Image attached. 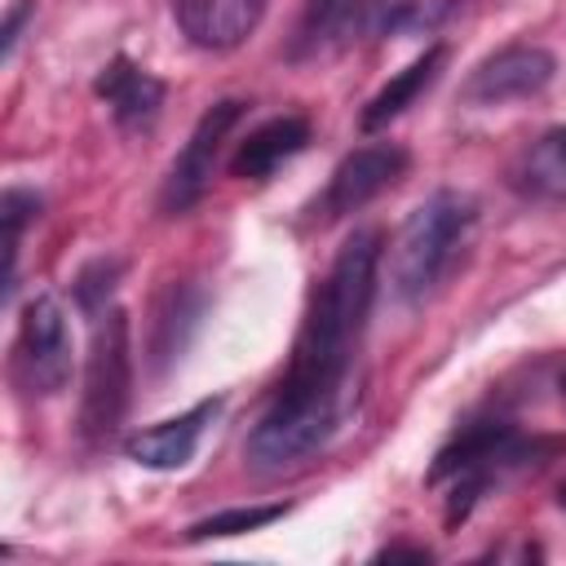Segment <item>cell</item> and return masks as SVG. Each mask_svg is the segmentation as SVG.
Segmentation results:
<instances>
[{"label":"cell","instance_id":"cell-1","mask_svg":"<svg viewBox=\"0 0 566 566\" xmlns=\"http://www.w3.org/2000/svg\"><path fill=\"white\" fill-rule=\"evenodd\" d=\"M380 248L385 239L376 226L354 230L310 292L287 376L248 433V460L256 469H287L327 447V438L340 429L349 407V367L376 296Z\"/></svg>","mask_w":566,"mask_h":566},{"label":"cell","instance_id":"cell-2","mask_svg":"<svg viewBox=\"0 0 566 566\" xmlns=\"http://www.w3.org/2000/svg\"><path fill=\"white\" fill-rule=\"evenodd\" d=\"M473 221L478 203L464 190H433L411 208L389 248V283L402 305H424L442 287L473 234Z\"/></svg>","mask_w":566,"mask_h":566},{"label":"cell","instance_id":"cell-3","mask_svg":"<svg viewBox=\"0 0 566 566\" xmlns=\"http://www.w3.org/2000/svg\"><path fill=\"white\" fill-rule=\"evenodd\" d=\"M539 442H526L513 420L504 416H478L469 424H460L442 451L433 455V469H429V482H447V526L464 522L473 513V504L500 486L513 469H526L535 460Z\"/></svg>","mask_w":566,"mask_h":566},{"label":"cell","instance_id":"cell-4","mask_svg":"<svg viewBox=\"0 0 566 566\" xmlns=\"http://www.w3.org/2000/svg\"><path fill=\"white\" fill-rule=\"evenodd\" d=\"M133 389V340H128V314L106 310L93 318L88 363H84V398H80V438L88 447H102L128 407Z\"/></svg>","mask_w":566,"mask_h":566},{"label":"cell","instance_id":"cell-5","mask_svg":"<svg viewBox=\"0 0 566 566\" xmlns=\"http://www.w3.org/2000/svg\"><path fill=\"white\" fill-rule=\"evenodd\" d=\"M13 380L31 398H53L71 380V327L57 296L40 292L27 301L13 336Z\"/></svg>","mask_w":566,"mask_h":566},{"label":"cell","instance_id":"cell-6","mask_svg":"<svg viewBox=\"0 0 566 566\" xmlns=\"http://www.w3.org/2000/svg\"><path fill=\"white\" fill-rule=\"evenodd\" d=\"M239 119H243L239 97H221L199 115V124L190 128V137H186L181 155L172 159V168L164 177V190H159V208L168 217H177V212H186L203 199V190L212 181V168H217V155H221V146H226V137Z\"/></svg>","mask_w":566,"mask_h":566},{"label":"cell","instance_id":"cell-7","mask_svg":"<svg viewBox=\"0 0 566 566\" xmlns=\"http://www.w3.org/2000/svg\"><path fill=\"white\" fill-rule=\"evenodd\" d=\"M553 75H557V57L544 44L517 40V44H504L491 57H482L469 71L460 97L469 106H504V102H522V97L544 93L553 84Z\"/></svg>","mask_w":566,"mask_h":566},{"label":"cell","instance_id":"cell-8","mask_svg":"<svg viewBox=\"0 0 566 566\" xmlns=\"http://www.w3.org/2000/svg\"><path fill=\"white\" fill-rule=\"evenodd\" d=\"M407 172V150L398 142H371V146H358L349 150L336 172L327 177V190L318 199V217L323 221H336L345 212H358L367 208L376 195H385L398 177Z\"/></svg>","mask_w":566,"mask_h":566},{"label":"cell","instance_id":"cell-9","mask_svg":"<svg viewBox=\"0 0 566 566\" xmlns=\"http://www.w3.org/2000/svg\"><path fill=\"white\" fill-rule=\"evenodd\" d=\"M270 0H172L181 35L203 53L239 49L265 18Z\"/></svg>","mask_w":566,"mask_h":566},{"label":"cell","instance_id":"cell-10","mask_svg":"<svg viewBox=\"0 0 566 566\" xmlns=\"http://www.w3.org/2000/svg\"><path fill=\"white\" fill-rule=\"evenodd\" d=\"M380 4L385 0H305L287 57L310 62V57H327V53L345 49L354 35H363L371 27Z\"/></svg>","mask_w":566,"mask_h":566},{"label":"cell","instance_id":"cell-11","mask_svg":"<svg viewBox=\"0 0 566 566\" xmlns=\"http://www.w3.org/2000/svg\"><path fill=\"white\" fill-rule=\"evenodd\" d=\"M217 411H221V398H203V402H195L190 411H181L172 420L137 429V433L124 438V455L142 469H181L199 451V438H203V429Z\"/></svg>","mask_w":566,"mask_h":566},{"label":"cell","instance_id":"cell-12","mask_svg":"<svg viewBox=\"0 0 566 566\" xmlns=\"http://www.w3.org/2000/svg\"><path fill=\"white\" fill-rule=\"evenodd\" d=\"M97 97L111 106L119 128H150L159 106H164V80H155L150 71H142L137 62H128L124 53L106 62V71L97 75Z\"/></svg>","mask_w":566,"mask_h":566},{"label":"cell","instance_id":"cell-13","mask_svg":"<svg viewBox=\"0 0 566 566\" xmlns=\"http://www.w3.org/2000/svg\"><path fill=\"white\" fill-rule=\"evenodd\" d=\"M305 142H310V124H305L301 115L265 119L261 128H252V133L239 142V150L230 155V172L243 177V181H261V177H270L283 159L301 155Z\"/></svg>","mask_w":566,"mask_h":566},{"label":"cell","instance_id":"cell-14","mask_svg":"<svg viewBox=\"0 0 566 566\" xmlns=\"http://www.w3.org/2000/svg\"><path fill=\"white\" fill-rule=\"evenodd\" d=\"M513 186L526 199H548V203L566 199V124L548 128L522 150V159L513 164Z\"/></svg>","mask_w":566,"mask_h":566},{"label":"cell","instance_id":"cell-15","mask_svg":"<svg viewBox=\"0 0 566 566\" xmlns=\"http://www.w3.org/2000/svg\"><path fill=\"white\" fill-rule=\"evenodd\" d=\"M442 62H447V49H442V44H429L411 66H402V71H398V75H394V80L363 106V119H358V124H363L367 133H376V128H385L389 119H398V115H402V111H407V106L438 80Z\"/></svg>","mask_w":566,"mask_h":566},{"label":"cell","instance_id":"cell-16","mask_svg":"<svg viewBox=\"0 0 566 566\" xmlns=\"http://www.w3.org/2000/svg\"><path fill=\"white\" fill-rule=\"evenodd\" d=\"M455 0H385L371 18V35H429L451 18Z\"/></svg>","mask_w":566,"mask_h":566},{"label":"cell","instance_id":"cell-17","mask_svg":"<svg viewBox=\"0 0 566 566\" xmlns=\"http://www.w3.org/2000/svg\"><path fill=\"white\" fill-rule=\"evenodd\" d=\"M0 217H4V301H9L13 279H18V243H22L27 221L40 217V195H35V190H18V186H9L4 199H0Z\"/></svg>","mask_w":566,"mask_h":566},{"label":"cell","instance_id":"cell-18","mask_svg":"<svg viewBox=\"0 0 566 566\" xmlns=\"http://www.w3.org/2000/svg\"><path fill=\"white\" fill-rule=\"evenodd\" d=\"M287 504H252V509H226V513H212L203 522L190 526V539H226V535H243V531H261L270 526L274 517H283Z\"/></svg>","mask_w":566,"mask_h":566},{"label":"cell","instance_id":"cell-19","mask_svg":"<svg viewBox=\"0 0 566 566\" xmlns=\"http://www.w3.org/2000/svg\"><path fill=\"white\" fill-rule=\"evenodd\" d=\"M115 279H119V261H111V256H97L93 265H84L80 274H75V301H80V310L84 314H106V296L115 292Z\"/></svg>","mask_w":566,"mask_h":566},{"label":"cell","instance_id":"cell-20","mask_svg":"<svg viewBox=\"0 0 566 566\" xmlns=\"http://www.w3.org/2000/svg\"><path fill=\"white\" fill-rule=\"evenodd\" d=\"M31 9H35V0H13V9L4 13V31H0V57H4V62H9L13 49H18V35H22V22L31 18Z\"/></svg>","mask_w":566,"mask_h":566},{"label":"cell","instance_id":"cell-21","mask_svg":"<svg viewBox=\"0 0 566 566\" xmlns=\"http://www.w3.org/2000/svg\"><path fill=\"white\" fill-rule=\"evenodd\" d=\"M398 557H407V562H429V548H407V544H394V548H385V553H380V562H398Z\"/></svg>","mask_w":566,"mask_h":566},{"label":"cell","instance_id":"cell-22","mask_svg":"<svg viewBox=\"0 0 566 566\" xmlns=\"http://www.w3.org/2000/svg\"><path fill=\"white\" fill-rule=\"evenodd\" d=\"M557 389H562V398H566V371H562V376H557Z\"/></svg>","mask_w":566,"mask_h":566},{"label":"cell","instance_id":"cell-23","mask_svg":"<svg viewBox=\"0 0 566 566\" xmlns=\"http://www.w3.org/2000/svg\"><path fill=\"white\" fill-rule=\"evenodd\" d=\"M562 509H566V486H562Z\"/></svg>","mask_w":566,"mask_h":566}]
</instances>
